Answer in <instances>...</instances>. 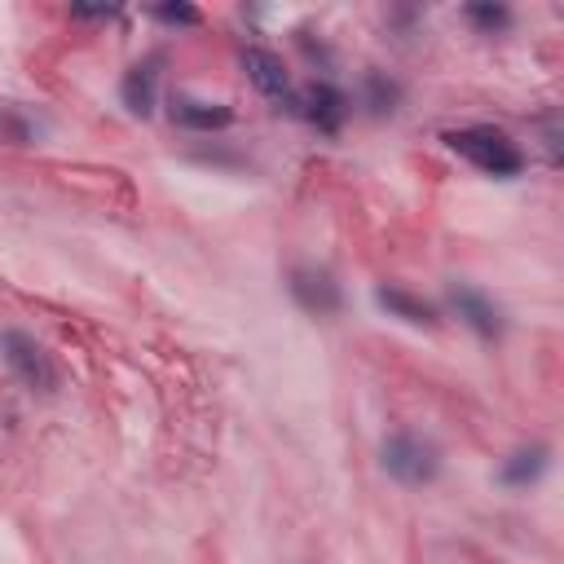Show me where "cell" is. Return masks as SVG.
<instances>
[{
    "label": "cell",
    "mask_w": 564,
    "mask_h": 564,
    "mask_svg": "<svg viewBox=\"0 0 564 564\" xmlns=\"http://www.w3.org/2000/svg\"><path fill=\"white\" fill-rule=\"evenodd\" d=\"M441 141H445L458 159H467L476 172H485V176H494V181H516V176L524 172V150H520L502 128H494V123L449 128V132H441Z\"/></svg>",
    "instance_id": "1"
},
{
    "label": "cell",
    "mask_w": 564,
    "mask_h": 564,
    "mask_svg": "<svg viewBox=\"0 0 564 564\" xmlns=\"http://www.w3.org/2000/svg\"><path fill=\"white\" fill-rule=\"evenodd\" d=\"M379 467H383L397 485L419 489V485H432V480L441 476V449H436L427 436H419V432H410V427H397V432H388L383 445H379Z\"/></svg>",
    "instance_id": "2"
},
{
    "label": "cell",
    "mask_w": 564,
    "mask_h": 564,
    "mask_svg": "<svg viewBox=\"0 0 564 564\" xmlns=\"http://www.w3.org/2000/svg\"><path fill=\"white\" fill-rule=\"evenodd\" d=\"M0 357L9 366V375L26 388V392H40V397H53L62 375H57V361L44 352V344L18 326H4L0 330Z\"/></svg>",
    "instance_id": "3"
},
{
    "label": "cell",
    "mask_w": 564,
    "mask_h": 564,
    "mask_svg": "<svg viewBox=\"0 0 564 564\" xmlns=\"http://www.w3.org/2000/svg\"><path fill=\"white\" fill-rule=\"evenodd\" d=\"M291 115L313 123L322 137H335L344 128V119H348V93L339 84H330V79H313V84L295 88V110Z\"/></svg>",
    "instance_id": "4"
},
{
    "label": "cell",
    "mask_w": 564,
    "mask_h": 564,
    "mask_svg": "<svg viewBox=\"0 0 564 564\" xmlns=\"http://www.w3.org/2000/svg\"><path fill=\"white\" fill-rule=\"evenodd\" d=\"M286 291H291V300L308 317H335L344 308V291H339L335 273L330 269H317V264H295L286 273Z\"/></svg>",
    "instance_id": "5"
},
{
    "label": "cell",
    "mask_w": 564,
    "mask_h": 564,
    "mask_svg": "<svg viewBox=\"0 0 564 564\" xmlns=\"http://www.w3.org/2000/svg\"><path fill=\"white\" fill-rule=\"evenodd\" d=\"M238 62H242L251 88H256L264 101H273L278 110H295V84H291V75H286V66H282L278 53H269V48H260V44H247V48L238 53Z\"/></svg>",
    "instance_id": "6"
},
{
    "label": "cell",
    "mask_w": 564,
    "mask_h": 564,
    "mask_svg": "<svg viewBox=\"0 0 564 564\" xmlns=\"http://www.w3.org/2000/svg\"><path fill=\"white\" fill-rule=\"evenodd\" d=\"M449 308L458 313V322H463L476 339H485V344L502 339L507 317H502V308H498V300H494L489 291H480V286H471V282H454V286H449Z\"/></svg>",
    "instance_id": "7"
},
{
    "label": "cell",
    "mask_w": 564,
    "mask_h": 564,
    "mask_svg": "<svg viewBox=\"0 0 564 564\" xmlns=\"http://www.w3.org/2000/svg\"><path fill=\"white\" fill-rule=\"evenodd\" d=\"M167 115L176 128L185 132H220L234 123V110L225 101H212V97H189V93H172L167 101Z\"/></svg>",
    "instance_id": "8"
},
{
    "label": "cell",
    "mask_w": 564,
    "mask_h": 564,
    "mask_svg": "<svg viewBox=\"0 0 564 564\" xmlns=\"http://www.w3.org/2000/svg\"><path fill=\"white\" fill-rule=\"evenodd\" d=\"M159 66H163V57L150 53L145 62H132L119 79V101L141 119L154 115V106H159Z\"/></svg>",
    "instance_id": "9"
},
{
    "label": "cell",
    "mask_w": 564,
    "mask_h": 564,
    "mask_svg": "<svg viewBox=\"0 0 564 564\" xmlns=\"http://www.w3.org/2000/svg\"><path fill=\"white\" fill-rule=\"evenodd\" d=\"M375 304H379V313H388V317H397L405 326H436L441 322L432 300H423V295H414V291H405L397 282H379L375 286Z\"/></svg>",
    "instance_id": "10"
},
{
    "label": "cell",
    "mask_w": 564,
    "mask_h": 564,
    "mask_svg": "<svg viewBox=\"0 0 564 564\" xmlns=\"http://www.w3.org/2000/svg\"><path fill=\"white\" fill-rule=\"evenodd\" d=\"M546 467H551V445L529 441V445H520V449H511V454L502 458L498 480H502L507 489H529V485H538V480H542V471H546Z\"/></svg>",
    "instance_id": "11"
},
{
    "label": "cell",
    "mask_w": 564,
    "mask_h": 564,
    "mask_svg": "<svg viewBox=\"0 0 564 564\" xmlns=\"http://www.w3.org/2000/svg\"><path fill=\"white\" fill-rule=\"evenodd\" d=\"M361 101L370 106V115H392L401 106V84L383 70H366L361 79Z\"/></svg>",
    "instance_id": "12"
},
{
    "label": "cell",
    "mask_w": 564,
    "mask_h": 564,
    "mask_svg": "<svg viewBox=\"0 0 564 564\" xmlns=\"http://www.w3.org/2000/svg\"><path fill=\"white\" fill-rule=\"evenodd\" d=\"M463 18H467L480 35H502V31L511 26V9H507V4H494V0H476V4H467Z\"/></svg>",
    "instance_id": "13"
},
{
    "label": "cell",
    "mask_w": 564,
    "mask_h": 564,
    "mask_svg": "<svg viewBox=\"0 0 564 564\" xmlns=\"http://www.w3.org/2000/svg\"><path fill=\"white\" fill-rule=\"evenodd\" d=\"M31 137H35V123H31V115H22L18 106L0 101V141H9V145H26Z\"/></svg>",
    "instance_id": "14"
},
{
    "label": "cell",
    "mask_w": 564,
    "mask_h": 564,
    "mask_svg": "<svg viewBox=\"0 0 564 564\" xmlns=\"http://www.w3.org/2000/svg\"><path fill=\"white\" fill-rule=\"evenodd\" d=\"M150 18L154 22H167V26H198L203 22V13L194 4H154Z\"/></svg>",
    "instance_id": "15"
},
{
    "label": "cell",
    "mask_w": 564,
    "mask_h": 564,
    "mask_svg": "<svg viewBox=\"0 0 564 564\" xmlns=\"http://www.w3.org/2000/svg\"><path fill=\"white\" fill-rule=\"evenodd\" d=\"M70 18H84V22H110V18H119V9H70Z\"/></svg>",
    "instance_id": "16"
}]
</instances>
